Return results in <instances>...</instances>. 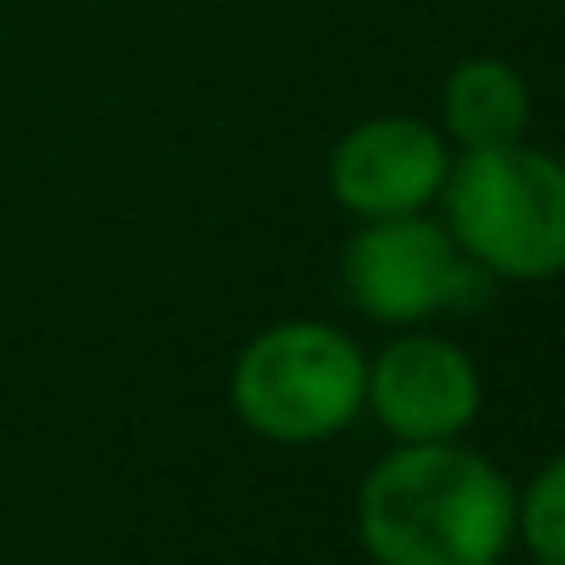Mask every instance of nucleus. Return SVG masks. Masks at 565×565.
Listing matches in <instances>:
<instances>
[{
    "mask_svg": "<svg viewBox=\"0 0 565 565\" xmlns=\"http://www.w3.org/2000/svg\"><path fill=\"white\" fill-rule=\"evenodd\" d=\"M511 533V483L456 439L401 445L358 494V539L374 565H489Z\"/></svg>",
    "mask_w": 565,
    "mask_h": 565,
    "instance_id": "f257e3e1",
    "label": "nucleus"
},
{
    "mask_svg": "<svg viewBox=\"0 0 565 565\" xmlns=\"http://www.w3.org/2000/svg\"><path fill=\"white\" fill-rule=\"evenodd\" d=\"M445 231L494 280L565 275V166L527 143L461 149L445 171Z\"/></svg>",
    "mask_w": 565,
    "mask_h": 565,
    "instance_id": "f03ea898",
    "label": "nucleus"
},
{
    "mask_svg": "<svg viewBox=\"0 0 565 565\" xmlns=\"http://www.w3.org/2000/svg\"><path fill=\"white\" fill-rule=\"evenodd\" d=\"M369 363L363 352L319 324L291 319L253 335L231 369V412L247 423V434L275 445H319L363 412Z\"/></svg>",
    "mask_w": 565,
    "mask_h": 565,
    "instance_id": "7ed1b4c3",
    "label": "nucleus"
},
{
    "mask_svg": "<svg viewBox=\"0 0 565 565\" xmlns=\"http://www.w3.org/2000/svg\"><path fill=\"white\" fill-rule=\"evenodd\" d=\"M341 280L352 302L379 324H417L434 313H478L494 297V275L461 253V242L423 220L395 214L369 220L341 258Z\"/></svg>",
    "mask_w": 565,
    "mask_h": 565,
    "instance_id": "20e7f679",
    "label": "nucleus"
},
{
    "mask_svg": "<svg viewBox=\"0 0 565 565\" xmlns=\"http://www.w3.org/2000/svg\"><path fill=\"white\" fill-rule=\"evenodd\" d=\"M363 406H374L401 445L456 439L483 406V379L461 347L439 335H401L379 352V363H369Z\"/></svg>",
    "mask_w": 565,
    "mask_h": 565,
    "instance_id": "39448f33",
    "label": "nucleus"
},
{
    "mask_svg": "<svg viewBox=\"0 0 565 565\" xmlns=\"http://www.w3.org/2000/svg\"><path fill=\"white\" fill-rule=\"evenodd\" d=\"M450 154L445 138L412 116H374L352 127L330 154V192L341 209L363 220H395L423 214L445 188Z\"/></svg>",
    "mask_w": 565,
    "mask_h": 565,
    "instance_id": "423d86ee",
    "label": "nucleus"
},
{
    "mask_svg": "<svg viewBox=\"0 0 565 565\" xmlns=\"http://www.w3.org/2000/svg\"><path fill=\"white\" fill-rule=\"evenodd\" d=\"M439 116L461 149H500V143H522V132L533 121V94L511 61L472 55L445 77Z\"/></svg>",
    "mask_w": 565,
    "mask_h": 565,
    "instance_id": "0eeeda50",
    "label": "nucleus"
},
{
    "mask_svg": "<svg viewBox=\"0 0 565 565\" xmlns=\"http://www.w3.org/2000/svg\"><path fill=\"white\" fill-rule=\"evenodd\" d=\"M516 533L544 565H565V456H555L516 500Z\"/></svg>",
    "mask_w": 565,
    "mask_h": 565,
    "instance_id": "6e6552de",
    "label": "nucleus"
},
{
    "mask_svg": "<svg viewBox=\"0 0 565 565\" xmlns=\"http://www.w3.org/2000/svg\"><path fill=\"white\" fill-rule=\"evenodd\" d=\"M489 565H500V561H489Z\"/></svg>",
    "mask_w": 565,
    "mask_h": 565,
    "instance_id": "1a4fd4ad",
    "label": "nucleus"
}]
</instances>
